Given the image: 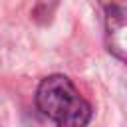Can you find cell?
I'll list each match as a JSON object with an SVG mask.
<instances>
[{"mask_svg": "<svg viewBox=\"0 0 127 127\" xmlns=\"http://www.w3.org/2000/svg\"><path fill=\"white\" fill-rule=\"evenodd\" d=\"M60 0H36V6H34V18L42 24L50 22L56 8H58Z\"/></svg>", "mask_w": 127, "mask_h": 127, "instance_id": "obj_3", "label": "cell"}, {"mask_svg": "<svg viewBox=\"0 0 127 127\" xmlns=\"http://www.w3.org/2000/svg\"><path fill=\"white\" fill-rule=\"evenodd\" d=\"M107 50L127 64V0H99Z\"/></svg>", "mask_w": 127, "mask_h": 127, "instance_id": "obj_2", "label": "cell"}, {"mask_svg": "<svg viewBox=\"0 0 127 127\" xmlns=\"http://www.w3.org/2000/svg\"><path fill=\"white\" fill-rule=\"evenodd\" d=\"M36 105L44 117L56 123V127H85L93 113L89 101L64 73H54L40 81Z\"/></svg>", "mask_w": 127, "mask_h": 127, "instance_id": "obj_1", "label": "cell"}]
</instances>
